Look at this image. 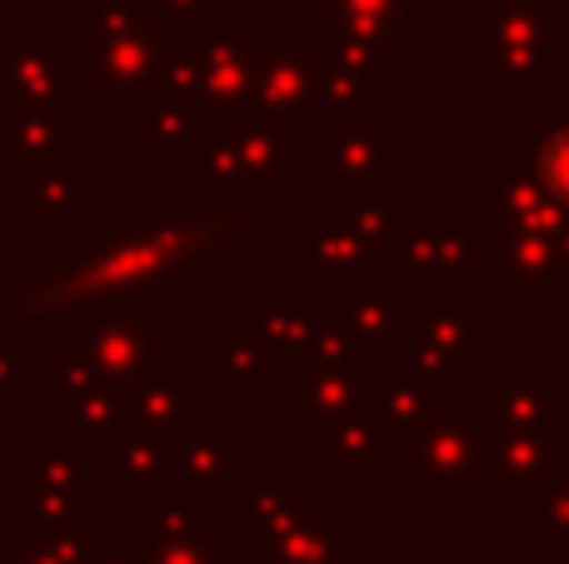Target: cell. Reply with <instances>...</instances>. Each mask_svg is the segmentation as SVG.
Instances as JSON below:
<instances>
[{"label":"cell","instance_id":"cell-1","mask_svg":"<svg viewBox=\"0 0 569 564\" xmlns=\"http://www.w3.org/2000/svg\"><path fill=\"white\" fill-rule=\"evenodd\" d=\"M545 170L555 175V185L569 190V140H565V135L550 145V155H545Z\"/></svg>","mask_w":569,"mask_h":564}]
</instances>
